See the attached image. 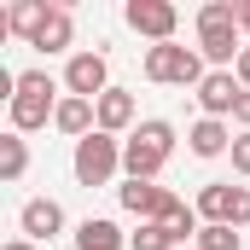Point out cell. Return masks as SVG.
Instances as JSON below:
<instances>
[{"mask_svg": "<svg viewBox=\"0 0 250 250\" xmlns=\"http://www.w3.org/2000/svg\"><path fill=\"white\" fill-rule=\"evenodd\" d=\"M221 227H250V187H227V215Z\"/></svg>", "mask_w": 250, "mask_h": 250, "instance_id": "cell-20", "label": "cell"}, {"mask_svg": "<svg viewBox=\"0 0 250 250\" xmlns=\"http://www.w3.org/2000/svg\"><path fill=\"white\" fill-rule=\"evenodd\" d=\"M64 93L105 99L111 93V64H105V53H70V64H64Z\"/></svg>", "mask_w": 250, "mask_h": 250, "instance_id": "cell-6", "label": "cell"}, {"mask_svg": "<svg viewBox=\"0 0 250 250\" xmlns=\"http://www.w3.org/2000/svg\"><path fill=\"white\" fill-rule=\"evenodd\" d=\"M53 128H59V134H70V140H87V134L99 128V105H93V99H76V93H64V99H59V117H53Z\"/></svg>", "mask_w": 250, "mask_h": 250, "instance_id": "cell-10", "label": "cell"}, {"mask_svg": "<svg viewBox=\"0 0 250 250\" xmlns=\"http://www.w3.org/2000/svg\"><path fill=\"white\" fill-rule=\"evenodd\" d=\"M93 105H99V128H105V134H123V128L134 123V93H128V87H111V93L93 99Z\"/></svg>", "mask_w": 250, "mask_h": 250, "instance_id": "cell-14", "label": "cell"}, {"mask_svg": "<svg viewBox=\"0 0 250 250\" xmlns=\"http://www.w3.org/2000/svg\"><path fill=\"white\" fill-rule=\"evenodd\" d=\"M227 187H233V181H209V187L198 192V204H192L198 221H221V215H227Z\"/></svg>", "mask_w": 250, "mask_h": 250, "instance_id": "cell-18", "label": "cell"}, {"mask_svg": "<svg viewBox=\"0 0 250 250\" xmlns=\"http://www.w3.org/2000/svg\"><path fill=\"white\" fill-rule=\"evenodd\" d=\"M163 163H169V151H157L151 140H140V134H128V140H123V169H128V181H157Z\"/></svg>", "mask_w": 250, "mask_h": 250, "instance_id": "cell-9", "label": "cell"}, {"mask_svg": "<svg viewBox=\"0 0 250 250\" xmlns=\"http://www.w3.org/2000/svg\"><path fill=\"white\" fill-rule=\"evenodd\" d=\"M239 6H227V0H209V6H198V53L204 64H215V70H233L239 64Z\"/></svg>", "mask_w": 250, "mask_h": 250, "instance_id": "cell-1", "label": "cell"}, {"mask_svg": "<svg viewBox=\"0 0 250 250\" xmlns=\"http://www.w3.org/2000/svg\"><path fill=\"white\" fill-rule=\"evenodd\" d=\"M6 18H12V35H23V41L35 47V35L47 29L53 6H47V0H18V6H6Z\"/></svg>", "mask_w": 250, "mask_h": 250, "instance_id": "cell-13", "label": "cell"}, {"mask_svg": "<svg viewBox=\"0 0 250 250\" xmlns=\"http://www.w3.org/2000/svg\"><path fill=\"white\" fill-rule=\"evenodd\" d=\"M198 250H245V239H239V227L204 221V233H198Z\"/></svg>", "mask_w": 250, "mask_h": 250, "instance_id": "cell-19", "label": "cell"}, {"mask_svg": "<svg viewBox=\"0 0 250 250\" xmlns=\"http://www.w3.org/2000/svg\"><path fill=\"white\" fill-rule=\"evenodd\" d=\"M239 29H245V35H250V0H245V6H239Z\"/></svg>", "mask_w": 250, "mask_h": 250, "instance_id": "cell-24", "label": "cell"}, {"mask_svg": "<svg viewBox=\"0 0 250 250\" xmlns=\"http://www.w3.org/2000/svg\"><path fill=\"white\" fill-rule=\"evenodd\" d=\"M70 169H76V181H82V187H111V175L123 169V140H117V134H105V128H93L87 140H76Z\"/></svg>", "mask_w": 250, "mask_h": 250, "instance_id": "cell-4", "label": "cell"}, {"mask_svg": "<svg viewBox=\"0 0 250 250\" xmlns=\"http://www.w3.org/2000/svg\"><path fill=\"white\" fill-rule=\"evenodd\" d=\"M123 18H128V29H134V35H146L151 47L175 41V29H181V12H175L169 0H128Z\"/></svg>", "mask_w": 250, "mask_h": 250, "instance_id": "cell-5", "label": "cell"}, {"mask_svg": "<svg viewBox=\"0 0 250 250\" xmlns=\"http://www.w3.org/2000/svg\"><path fill=\"white\" fill-rule=\"evenodd\" d=\"M128 250H181V239L157 221H140V233H128Z\"/></svg>", "mask_w": 250, "mask_h": 250, "instance_id": "cell-17", "label": "cell"}, {"mask_svg": "<svg viewBox=\"0 0 250 250\" xmlns=\"http://www.w3.org/2000/svg\"><path fill=\"white\" fill-rule=\"evenodd\" d=\"M6 117H12V134L47 128L59 117V82H53L47 70H23V76H18V99L6 105Z\"/></svg>", "mask_w": 250, "mask_h": 250, "instance_id": "cell-2", "label": "cell"}, {"mask_svg": "<svg viewBox=\"0 0 250 250\" xmlns=\"http://www.w3.org/2000/svg\"><path fill=\"white\" fill-rule=\"evenodd\" d=\"M233 123H239V128H245V134H250V93H245V99H239V111H233Z\"/></svg>", "mask_w": 250, "mask_h": 250, "instance_id": "cell-23", "label": "cell"}, {"mask_svg": "<svg viewBox=\"0 0 250 250\" xmlns=\"http://www.w3.org/2000/svg\"><path fill=\"white\" fill-rule=\"evenodd\" d=\"M192 93H198V111H204V117H215V123H227V117L239 111V99H245V87H239V76H233V70H209Z\"/></svg>", "mask_w": 250, "mask_h": 250, "instance_id": "cell-7", "label": "cell"}, {"mask_svg": "<svg viewBox=\"0 0 250 250\" xmlns=\"http://www.w3.org/2000/svg\"><path fill=\"white\" fill-rule=\"evenodd\" d=\"M18 227H23V239H29V245L59 239V233H64V204H59V198H29V204L18 209Z\"/></svg>", "mask_w": 250, "mask_h": 250, "instance_id": "cell-8", "label": "cell"}, {"mask_svg": "<svg viewBox=\"0 0 250 250\" xmlns=\"http://www.w3.org/2000/svg\"><path fill=\"white\" fill-rule=\"evenodd\" d=\"M209 70H204V53L198 47H181V41H163V47H146V82L157 87H198Z\"/></svg>", "mask_w": 250, "mask_h": 250, "instance_id": "cell-3", "label": "cell"}, {"mask_svg": "<svg viewBox=\"0 0 250 250\" xmlns=\"http://www.w3.org/2000/svg\"><path fill=\"white\" fill-rule=\"evenodd\" d=\"M23 169H29V146H23V134H0V181L6 187H18L23 181Z\"/></svg>", "mask_w": 250, "mask_h": 250, "instance_id": "cell-16", "label": "cell"}, {"mask_svg": "<svg viewBox=\"0 0 250 250\" xmlns=\"http://www.w3.org/2000/svg\"><path fill=\"white\" fill-rule=\"evenodd\" d=\"M187 146H192V157H227L233 151V128L215 123V117H198L187 128Z\"/></svg>", "mask_w": 250, "mask_h": 250, "instance_id": "cell-11", "label": "cell"}, {"mask_svg": "<svg viewBox=\"0 0 250 250\" xmlns=\"http://www.w3.org/2000/svg\"><path fill=\"white\" fill-rule=\"evenodd\" d=\"M70 41H76V18L53 6V18H47V29L35 35V53H70Z\"/></svg>", "mask_w": 250, "mask_h": 250, "instance_id": "cell-15", "label": "cell"}, {"mask_svg": "<svg viewBox=\"0 0 250 250\" xmlns=\"http://www.w3.org/2000/svg\"><path fill=\"white\" fill-rule=\"evenodd\" d=\"M233 76H239V87H245V93H250V47H245V53H239V64H233Z\"/></svg>", "mask_w": 250, "mask_h": 250, "instance_id": "cell-22", "label": "cell"}, {"mask_svg": "<svg viewBox=\"0 0 250 250\" xmlns=\"http://www.w3.org/2000/svg\"><path fill=\"white\" fill-rule=\"evenodd\" d=\"M227 157H233V169H239V175H250V134L233 140V151H227Z\"/></svg>", "mask_w": 250, "mask_h": 250, "instance_id": "cell-21", "label": "cell"}, {"mask_svg": "<svg viewBox=\"0 0 250 250\" xmlns=\"http://www.w3.org/2000/svg\"><path fill=\"white\" fill-rule=\"evenodd\" d=\"M76 250H128V239H123V227H117V221L87 215V221L76 227Z\"/></svg>", "mask_w": 250, "mask_h": 250, "instance_id": "cell-12", "label": "cell"}, {"mask_svg": "<svg viewBox=\"0 0 250 250\" xmlns=\"http://www.w3.org/2000/svg\"><path fill=\"white\" fill-rule=\"evenodd\" d=\"M6 250H35V245H29V239H12V245H6Z\"/></svg>", "mask_w": 250, "mask_h": 250, "instance_id": "cell-25", "label": "cell"}]
</instances>
